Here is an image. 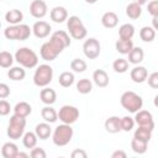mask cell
Wrapping results in <instances>:
<instances>
[{
	"label": "cell",
	"instance_id": "1",
	"mask_svg": "<svg viewBox=\"0 0 158 158\" xmlns=\"http://www.w3.org/2000/svg\"><path fill=\"white\" fill-rule=\"evenodd\" d=\"M65 47L53 36H51L49 41L48 42H44L42 46H41V49H40V54L42 57V59L44 60H54L59 53H62V51L64 49Z\"/></svg>",
	"mask_w": 158,
	"mask_h": 158
},
{
	"label": "cell",
	"instance_id": "2",
	"mask_svg": "<svg viewBox=\"0 0 158 158\" xmlns=\"http://www.w3.org/2000/svg\"><path fill=\"white\" fill-rule=\"evenodd\" d=\"M32 28L28 25L19 23V25H10L4 30V36L11 41H25L31 36Z\"/></svg>",
	"mask_w": 158,
	"mask_h": 158
},
{
	"label": "cell",
	"instance_id": "3",
	"mask_svg": "<svg viewBox=\"0 0 158 158\" xmlns=\"http://www.w3.org/2000/svg\"><path fill=\"white\" fill-rule=\"evenodd\" d=\"M120 102H121L122 107H123L125 110H127L128 112H131V114H136V112L139 111V110L142 109V106H143V100H142V98H141L138 94H136L135 91H131V90L125 91V93L121 95Z\"/></svg>",
	"mask_w": 158,
	"mask_h": 158
},
{
	"label": "cell",
	"instance_id": "4",
	"mask_svg": "<svg viewBox=\"0 0 158 158\" xmlns=\"http://www.w3.org/2000/svg\"><path fill=\"white\" fill-rule=\"evenodd\" d=\"M15 60L23 68H35L38 64V56L28 47H21L15 53Z\"/></svg>",
	"mask_w": 158,
	"mask_h": 158
},
{
	"label": "cell",
	"instance_id": "5",
	"mask_svg": "<svg viewBox=\"0 0 158 158\" xmlns=\"http://www.w3.org/2000/svg\"><path fill=\"white\" fill-rule=\"evenodd\" d=\"M25 127H26V117H21L14 114L9 121L7 136L11 139H19L25 135Z\"/></svg>",
	"mask_w": 158,
	"mask_h": 158
},
{
	"label": "cell",
	"instance_id": "6",
	"mask_svg": "<svg viewBox=\"0 0 158 158\" xmlns=\"http://www.w3.org/2000/svg\"><path fill=\"white\" fill-rule=\"evenodd\" d=\"M72 138H73V128L68 123H62L57 126L52 135L53 143L58 147L67 146L72 141Z\"/></svg>",
	"mask_w": 158,
	"mask_h": 158
},
{
	"label": "cell",
	"instance_id": "7",
	"mask_svg": "<svg viewBox=\"0 0 158 158\" xmlns=\"http://www.w3.org/2000/svg\"><path fill=\"white\" fill-rule=\"evenodd\" d=\"M53 79V68L48 64H41L37 67L33 74V83L38 88L47 86Z\"/></svg>",
	"mask_w": 158,
	"mask_h": 158
},
{
	"label": "cell",
	"instance_id": "8",
	"mask_svg": "<svg viewBox=\"0 0 158 158\" xmlns=\"http://www.w3.org/2000/svg\"><path fill=\"white\" fill-rule=\"evenodd\" d=\"M67 27L70 37H73L74 40H83L88 35V30L85 28L79 16H69L67 20Z\"/></svg>",
	"mask_w": 158,
	"mask_h": 158
},
{
	"label": "cell",
	"instance_id": "9",
	"mask_svg": "<svg viewBox=\"0 0 158 158\" xmlns=\"http://www.w3.org/2000/svg\"><path fill=\"white\" fill-rule=\"evenodd\" d=\"M58 118L63 123L72 125L79 118V110L72 105H64L58 111Z\"/></svg>",
	"mask_w": 158,
	"mask_h": 158
},
{
	"label": "cell",
	"instance_id": "10",
	"mask_svg": "<svg viewBox=\"0 0 158 158\" xmlns=\"http://www.w3.org/2000/svg\"><path fill=\"white\" fill-rule=\"evenodd\" d=\"M83 52L88 59H96L101 52L100 42L94 37L85 40V42L83 44Z\"/></svg>",
	"mask_w": 158,
	"mask_h": 158
},
{
	"label": "cell",
	"instance_id": "11",
	"mask_svg": "<svg viewBox=\"0 0 158 158\" xmlns=\"http://www.w3.org/2000/svg\"><path fill=\"white\" fill-rule=\"evenodd\" d=\"M135 122L138 126H146V127H151L153 130L154 127V121H153V116L149 111L147 110H139L136 112L135 115Z\"/></svg>",
	"mask_w": 158,
	"mask_h": 158
},
{
	"label": "cell",
	"instance_id": "12",
	"mask_svg": "<svg viewBox=\"0 0 158 158\" xmlns=\"http://www.w3.org/2000/svg\"><path fill=\"white\" fill-rule=\"evenodd\" d=\"M47 4L43 0H33L30 4V14L35 19H43L47 15Z\"/></svg>",
	"mask_w": 158,
	"mask_h": 158
},
{
	"label": "cell",
	"instance_id": "13",
	"mask_svg": "<svg viewBox=\"0 0 158 158\" xmlns=\"http://www.w3.org/2000/svg\"><path fill=\"white\" fill-rule=\"evenodd\" d=\"M51 31H52V27L46 21H37L32 26V32L37 38H46L47 36H49Z\"/></svg>",
	"mask_w": 158,
	"mask_h": 158
},
{
	"label": "cell",
	"instance_id": "14",
	"mask_svg": "<svg viewBox=\"0 0 158 158\" xmlns=\"http://www.w3.org/2000/svg\"><path fill=\"white\" fill-rule=\"evenodd\" d=\"M49 17L53 22L56 23H62L64 22L65 20H68V11L65 7L63 6H56L51 10L49 12Z\"/></svg>",
	"mask_w": 158,
	"mask_h": 158
},
{
	"label": "cell",
	"instance_id": "15",
	"mask_svg": "<svg viewBox=\"0 0 158 158\" xmlns=\"http://www.w3.org/2000/svg\"><path fill=\"white\" fill-rule=\"evenodd\" d=\"M130 77L132 79V81L137 83V84H141L143 81L147 80L148 78V72L144 67H141V65H136L135 68H132L131 73H130Z\"/></svg>",
	"mask_w": 158,
	"mask_h": 158
},
{
	"label": "cell",
	"instance_id": "16",
	"mask_svg": "<svg viewBox=\"0 0 158 158\" xmlns=\"http://www.w3.org/2000/svg\"><path fill=\"white\" fill-rule=\"evenodd\" d=\"M104 127H105V130H106L109 133H117V132L122 131V127H121V118L117 117V116H110L109 118L105 120Z\"/></svg>",
	"mask_w": 158,
	"mask_h": 158
},
{
	"label": "cell",
	"instance_id": "17",
	"mask_svg": "<svg viewBox=\"0 0 158 158\" xmlns=\"http://www.w3.org/2000/svg\"><path fill=\"white\" fill-rule=\"evenodd\" d=\"M101 23L105 28H114L118 23V16L114 11H107L101 16Z\"/></svg>",
	"mask_w": 158,
	"mask_h": 158
},
{
	"label": "cell",
	"instance_id": "18",
	"mask_svg": "<svg viewBox=\"0 0 158 158\" xmlns=\"http://www.w3.org/2000/svg\"><path fill=\"white\" fill-rule=\"evenodd\" d=\"M93 81L99 88H105L109 85V75L104 69H96L93 73Z\"/></svg>",
	"mask_w": 158,
	"mask_h": 158
},
{
	"label": "cell",
	"instance_id": "19",
	"mask_svg": "<svg viewBox=\"0 0 158 158\" xmlns=\"http://www.w3.org/2000/svg\"><path fill=\"white\" fill-rule=\"evenodd\" d=\"M40 99H41V101H42L43 104H46V105H52V104H54L56 100H57V94H56V91H54L53 89L44 86V88L41 90V93H40Z\"/></svg>",
	"mask_w": 158,
	"mask_h": 158
},
{
	"label": "cell",
	"instance_id": "20",
	"mask_svg": "<svg viewBox=\"0 0 158 158\" xmlns=\"http://www.w3.org/2000/svg\"><path fill=\"white\" fill-rule=\"evenodd\" d=\"M22 20H23V14L17 9L9 10L5 14V21L10 25H19V23H21Z\"/></svg>",
	"mask_w": 158,
	"mask_h": 158
},
{
	"label": "cell",
	"instance_id": "21",
	"mask_svg": "<svg viewBox=\"0 0 158 158\" xmlns=\"http://www.w3.org/2000/svg\"><path fill=\"white\" fill-rule=\"evenodd\" d=\"M35 132L40 139H47L52 135V128L49 126V122H41L36 126Z\"/></svg>",
	"mask_w": 158,
	"mask_h": 158
},
{
	"label": "cell",
	"instance_id": "22",
	"mask_svg": "<svg viewBox=\"0 0 158 158\" xmlns=\"http://www.w3.org/2000/svg\"><path fill=\"white\" fill-rule=\"evenodd\" d=\"M17 153H19V148L14 142H6L2 144L1 156L4 158H16Z\"/></svg>",
	"mask_w": 158,
	"mask_h": 158
},
{
	"label": "cell",
	"instance_id": "23",
	"mask_svg": "<svg viewBox=\"0 0 158 158\" xmlns=\"http://www.w3.org/2000/svg\"><path fill=\"white\" fill-rule=\"evenodd\" d=\"M133 47L135 46H133V42L131 40H122V38H120L115 43L116 51L118 53H121V54H128Z\"/></svg>",
	"mask_w": 158,
	"mask_h": 158
},
{
	"label": "cell",
	"instance_id": "24",
	"mask_svg": "<svg viewBox=\"0 0 158 158\" xmlns=\"http://www.w3.org/2000/svg\"><path fill=\"white\" fill-rule=\"evenodd\" d=\"M41 115H42V118L46 121V122H49V123H53L58 120V112L51 106V105H47L44 106L42 110H41Z\"/></svg>",
	"mask_w": 158,
	"mask_h": 158
},
{
	"label": "cell",
	"instance_id": "25",
	"mask_svg": "<svg viewBox=\"0 0 158 158\" xmlns=\"http://www.w3.org/2000/svg\"><path fill=\"white\" fill-rule=\"evenodd\" d=\"M152 128L151 127H146V126H138V128L135 131L133 137L144 142H149L152 138Z\"/></svg>",
	"mask_w": 158,
	"mask_h": 158
},
{
	"label": "cell",
	"instance_id": "26",
	"mask_svg": "<svg viewBox=\"0 0 158 158\" xmlns=\"http://www.w3.org/2000/svg\"><path fill=\"white\" fill-rule=\"evenodd\" d=\"M141 14H142V5H139L138 2L132 1V2H130L127 5V7H126V15L130 19L136 20V19H138L141 16Z\"/></svg>",
	"mask_w": 158,
	"mask_h": 158
},
{
	"label": "cell",
	"instance_id": "27",
	"mask_svg": "<svg viewBox=\"0 0 158 158\" xmlns=\"http://www.w3.org/2000/svg\"><path fill=\"white\" fill-rule=\"evenodd\" d=\"M144 58V52L141 47H133L128 53V62L132 64H139Z\"/></svg>",
	"mask_w": 158,
	"mask_h": 158
},
{
	"label": "cell",
	"instance_id": "28",
	"mask_svg": "<svg viewBox=\"0 0 158 158\" xmlns=\"http://www.w3.org/2000/svg\"><path fill=\"white\" fill-rule=\"evenodd\" d=\"M31 112H32V107L26 101H20L14 107V114H16V115H19L21 117H27Z\"/></svg>",
	"mask_w": 158,
	"mask_h": 158
},
{
	"label": "cell",
	"instance_id": "29",
	"mask_svg": "<svg viewBox=\"0 0 158 158\" xmlns=\"http://www.w3.org/2000/svg\"><path fill=\"white\" fill-rule=\"evenodd\" d=\"M7 77H9L11 80H14V81H21V80L25 79L26 72H25V69L22 68V65H20V67H12V68L9 69Z\"/></svg>",
	"mask_w": 158,
	"mask_h": 158
},
{
	"label": "cell",
	"instance_id": "30",
	"mask_svg": "<svg viewBox=\"0 0 158 158\" xmlns=\"http://www.w3.org/2000/svg\"><path fill=\"white\" fill-rule=\"evenodd\" d=\"M133 35H135V27L131 23H123L118 28V36L122 40H132Z\"/></svg>",
	"mask_w": 158,
	"mask_h": 158
},
{
	"label": "cell",
	"instance_id": "31",
	"mask_svg": "<svg viewBox=\"0 0 158 158\" xmlns=\"http://www.w3.org/2000/svg\"><path fill=\"white\" fill-rule=\"evenodd\" d=\"M139 37L143 42H152L156 37V30L152 26H143L139 30Z\"/></svg>",
	"mask_w": 158,
	"mask_h": 158
},
{
	"label": "cell",
	"instance_id": "32",
	"mask_svg": "<svg viewBox=\"0 0 158 158\" xmlns=\"http://www.w3.org/2000/svg\"><path fill=\"white\" fill-rule=\"evenodd\" d=\"M37 141H38V137L36 135V132H26L23 136H22V143L26 148H33L36 147L37 144Z\"/></svg>",
	"mask_w": 158,
	"mask_h": 158
},
{
	"label": "cell",
	"instance_id": "33",
	"mask_svg": "<svg viewBox=\"0 0 158 158\" xmlns=\"http://www.w3.org/2000/svg\"><path fill=\"white\" fill-rule=\"evenodd\" d=\"M58 83L63 88H69L74 83V74L70 73V72H63V73H60L59 74V78H58Z\"/></svg>",
	"mask_w": 158,
	"mask_h": 158
},
{
	"label": "cell",
	"instance_id": "34",
	"mask_svg": "<svg viewBox=\"0 0 158 158\" xmlns=\"http://www.w3.org/2000/svg\"><path fill=\"white\" fill-rule=\"evenodd\" d=\"M15 60V56H12L7 51L0 52V67L1 68H10Z\"/></svg>",
	"mask_w": 158,
	"mask_h": 158
},
{
	"label": "cell",
	"instance_id": "35",
	"mask_svg": "<svg viewBox=\"0 0 158 158\" xmlns=\"http://www.w3.org/2000/svg\"><path fill=\"white\" fill-rule=\"evenodd\" d=\"M93 90V83L89 80V79H80L78 83H77V91L79 94H89L91 93Z\"/></svg>",
	"mask_w": 158,
	"mask_h": 158
},
{
	"label": "cell",
	"instance_id": "36",
	"mask_svg": "<svg viewBox=\"0 0 158 158\" xmlns=\"http://www.w3.org/2000/svg\"><path fill=\"white\" fill-rule=\"evenodd\" d=\"M147 144H148V142L137 139V138H135V137H133L132 141H131V148H132V151H133L135 153H137V154H143V153H146V151H147Z\"/></svg>",
	"mask_w": 158,
	"mask_h": 158
},
{
	"label": "cell",
	"instance_id": "37",
	"mask_svg": "<svg viewBox=\"0 0 158 158\" xmlns=\"http://www.w3.org/2000/svg\"><path fill=\"white\" fill-rule=\"evenodd\" d=\"M128 63L130 62L127 59H125V58H117V59L114 60L112 68H114V70L116 73L122 74V73H126L128 70Z\"/></svg>",
	"mask_w": 158,
	"mask_h": 158
},
{
	"label": "cell",
	"instance_id": "38",
	"mask_svg": "<svg viewBox=\"0 0 158 158\" xmlns=\"http://www.w3.org/2000/svg\"><path fill=\"white\" fill-rule=\"evenodd\" d=\"M86 68H88L86 62L80 59V58H75L70 62V69L75 73H83V72L86 70Z\"/></svg>",
	"mask_w": 158,
	"mask_h": 158
},
{
	"label": "cell",
	"instance_id": "39",
	"mask_svg": "<svg viewBox=\"0 0 158 158\" xmlns=\"http://www.w3.org/2000/svg\"><path fill=\"white\" fill-rule=\"evenodd\" d=\"M52 36L56 37V38H57V40H58L65 48L70 46V37H69V35H68L65 31H62V30L56 31V32L52 33Z\"/></svg>",
	"mask_w": 158,
	"mask_h": 158
},
{
	"label": "cell",
	"instance_id": "40",
	"mask_svg": "<svg viewBox=\"0 0 158 158\" xmlns=\"http://www.w3.org/2000/svg\"><path fill=\"white\" fill-rule=\"evenodd\" d=\"M135 123H136L135 118H132L130 116H125L121 118V127H122V131H125V132H130L133 128Z\"/></svg>",
	"mask_w": 158,
	"mask_h": 158
},
{
	"label": "cell",
	"instance_id": "41",
	"mask_svg": "<svg viewBox=\"0 0 158 158\" xmlns=\"http://www.w3.org/2000/svg\"><path fill=\"white\" fill-rule=\"evenodd\" d=\"M147 81H148V85L152 89H158V72L151 73L147 78Z\"/></svg>",
	"mask_w": 158,
	"mask_h": 158
},
{
	"label": "cell",
	"instance_id": "42",
	"mask_svg": "<svg viewBox=\"0 0 158 158\" xmlns=\"http://www.w3.org/2000/svg\"><path fill=\"white\" fill-rule=\"evenodd\" d=\"M30 156L32 158H46L47 157V153L44 152L43 148H40V147H33L30 152Z\"/></svg>",
	"mask_w": 158,
	"mask_h": 158
},
{
	"label": "cell",
	"instance_id": "43",
	"mask_svg": "<svg viewBox=\"0 0 158 158\" xmlns=\"http://www.w3.org/2000/svg\"><path fill=\"white\" fill-rule=\"evenodd\" d=\"M147 10H148V12L152 16H157L158 15V0L149 1L148 2V6H147Z\"/></svg>",
	"mask_w": 158,
	"mask_h": 158
},
{
	"label": "cell",
	"instance_id": "44",
	"mask_svg": "<svg viewBox=\"0 0 158 158\" xmlns=\"http://www.w3.org/2000/svg\"><path fill=\"white\" fill-rule=\"evenodd\" d=\"M10 109H11L10 104L5 99H1V101H0V115L1 116H6L10 112Z\"/></svg>",
	"mask_w": 158,
	"mask_h": 158
},
{
	"label": "cell",
	"instance_id": "45",
	"mask_svg": "<svg viewBox=\"0 0 158 158\" xmlns=\"http://www.w3.org/2000/svg\"><path fill=\"white\" fill-rule=\"evenodd\" d=\"M9 95H10V88L5 83H1L0 84V98L1 99H6Z\"/></svg>",
	"mask_w": 158,
	"mask_h": 158
},
{
	"label": "cell",
	"instance_id": "46",
	"mask_svg": "<svg viewBox=\"0 0 158 158\" xmlns=\"http://www.w3.org/2000/svg\"><path fill=\"white\" fill-rule=\"evenodd\" d=\"M70 157H72V158H86L88 154H86V152H85L84 149H74V151L72 152Z\"/></svg>",
	"mask_w": 158,
	"mask_h": 158
},
{
	"label": "cell",
	"instance_id": "47",
	"mask_svg": "<svg viewBox=\"0 0 158 158\" xmlns=\"http://www.w3.org/2000/svg\"><path fill=\"white\" fill-rule=\"evenodd\" d=\"M126 157H127L126 152H123V151H121V149H117V151H115V152L111 154V158H126Z\"/></svg>",
	"mask_w": 158,
	"mask_h": 158
},
{
	"label": "cell",
	"instance_id": "48",
	"mask_svg": "<svg viewBox=\"0 0 158 158\" xmlns=\"http://www.w3.org/2000/svg\"><path fill=\"white\" fill-rule=\"evenodd\" d=\"M152 27L156 31H158V15L157 16H153V19H152Z\"/></svg>",
	"mask_w": 158,
	"mask_h": 158
},
{
	"label": "cell",
	"instance_id": "49",
	"mask_svg": "<svg viewBox=\"0 0 158 158\" xmlns=\"http://www.w3.org/2000/svg\"><path fill=\"white\" fill-rule=\"evenodd\" d=\"M19 157H23V158H27V157H28V154H27V153H23V152H20V151H19V153H17L16 158H19Z\"/></svg>",
	"mask_w": 158,
	"mask_h": 158
},
{
	"label": "cell",
	"instance_id": "50",
	"mask_svg": "<svg viewBox=\"0 0 158 158\" xmlns=\"http://www.w3.org/2000/svg\"><path fill=\"white\" fill-rule=\"evenodd\" d=\"M153 105L156 106V107H158V94L154 96V99H153Z\"/></svg>",
	"mask_w": 158,
	"mask_h": 158
},
{
	"label": "cell",
	"instance_id": "51",
	"mask_svg": "<svg viewBox=\"0 0 158 158\" xmlns=\"http://www.w3.org/2000/svg\"><path fill=\"white\" fill-rule=\"evenodd\" d=\"M133 1L138 2L139 5H144V4H147V1H148V0H133Z\"/></svg>",
	"mask_w": 158,
	"mask_h": 158
},
{
	"label": "cell",
	"instance_id": "52",
	"mask_svg": "<svg viewBox=\"0 0 158 158\" xmlns=\"http://www.w3.org/2000/svg\"><path fill=\"white\" fill-rule=\"evenodd\" d=\"M98 0H85V2H88V4H95Z\"/></svg>",
	"mask_w": 158,
	"mask_h": 158
}]
</instances>
